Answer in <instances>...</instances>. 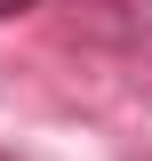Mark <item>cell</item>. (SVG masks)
<instances>
[{
  "label": "cell",
  "mask_w": 152,
  "mask_h": 161,
  "mask_svg": "<svg viewBox=\"0 0 152 161\" xmlns=\"http://www.w3.org/2000/svg\"><path fill=\"white\" fill-rule=\"evenodd\" d=\"M24 8H40V0H0V16H24Z\"/></svg>",
  "instance_id": "cell-1"
}]
</instances>
